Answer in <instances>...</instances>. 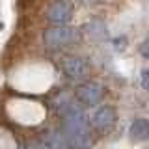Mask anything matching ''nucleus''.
I'll return each instance as SVG.
<instances>
[{"label":"nucleus","mask_w":149,"mask_h":149,"mask_svg":"<svg viewBox=\"0 0 149 149\" xmlns=\"http://www.w3.org/2000/svg\"><path fill=\"white\" fill-rule=\"evenodd\" d=\"M62 116H63L62 132L65 134L69 146L77 149H88L91 146V127L84 112L78 106H74L73 102H67L65 106H62Z\"/></svg>","instance_id":"f257e3e1"},{"label":"nucleus","mask_w":149,"mask_h":149,"mask_svg":"<svg viewBox=\"0 0 149 149\" xmlns=\"http://www.w3.org/2000/svg\"><path fill=\"white\" fill-rule=\"evenodd\" d=\"M78 39H80L78 30L71 26H50L43 34V41L49 49H62V47H67Z\"/></svg>","instance_id":"f03ea898"},{"label":"nucleus","mask_w":149,"mask_h":149,"mask_svg":"<svg viewBox=\"0 0 149 149\" xmlns=\"http://www.w3.org/2000/svg\"><path fill=\"white\" fill-rule=\"evenodd\" d=\"M74 13V6L67 0H60V2L50 4L49 9H47V19L50 22H56V24H63V22H69L73 19Z\"/></svg>","instance_id":"7ed1b4c3"},{"label":"nucleus","mask_w":149,"mask_h":149,"mask_svg":"<svg viewBox=\"0 0 149 149\" xmlns=\"http://www.w3.org/2000/svg\"><path fill=\"white\" fill-rule=\"evenodd\" d=\"M77 99L84 106H95L102 99V86L97 82H86L78 86L77 90Z\"/></svg>","instance_id":"20e7f679"},{"label":"nucleus","mask_w":149,"mask_h":149,"mask_svg":"<svg viewBox=\"0 0 149 149\" xmlns=\"http://www.w3.org/2000/svg\"><path fill=\"white\" fill-rule=\"evenodd\" d=\"M118 121V112H116L114 106H99L91 116V123L95 129L99 130H108L110 127H114V123Z\"/></svg>","instance_id":"39448f33"},{"label":"nucleus","mask_w":149,"mask_h":149,"mask_svg":"<svg viewBox=\"0 0 149 149\" xmlns=\"http://www.w3.org/2000/svg\"><path fill=\"white\" fill-rule=\"evenodd\" d=\"M63 74L69 80H80L88 74V65L82 58H67L63 62Z\"/></svg>","instance_id":"423d86ee"},{"label":"nucleus","mask_w":149,"mask_h":149,"mask_svg":"<svg viewBox=\"0 0 149 149\" xmlns=\"http://www.w3.org/2000/svg\"><path fill=\"white\" fill-rule=\"evenodd\" d=\"M37 143L39 149H69V142L62 130H50Z\"/></svg>","instance_id":"0eeeda50"},{"label":"nucleus","mask_w":149,"mask_h":149,"mask_svg":"<svg viewBox=\"0 0 149 149\" xmlns=\"http://www.w3.org/2000/svg\"><path fill=\"white\" fill-rule=\"evenodd\" d=\"M129 138L130 142L140 143L149 140V119L146 118H136L129 127Z\"/></svg>","instance_id":"6e6552de"},{"label":"nucleus","mask_w":149,"mask_h":149,"mask_svg":"<svg viewBox=\"0 0 149 149\" xmlns=\"http://www.w3.org/2000/svg\"><path fill=\"white\" fill-rule=\"evenodd\" d=\"M88 34H90L93 39H102V37L106 36V30H104V26L102 24H99V22H91L90 26H88Z\"/></svg>","instance_id":"1a4fd4ad"},{"label":"nucleus","mask_w":149,"mask_h":149,"mask_svg":"<svg viewBox=\"0 0 149 149\" xmlns=\"http://www.w3.org/2000/svg\"><path fill=\"white\" fill-rule=\"evenodd\" d=\"M140 86L146 91H149V69H143V71L140 73Z\"/></svg>","instance_id":"9d476101"},{"label":"nucleus","mask_w":149,"mask_h":149,"mask_svg":"<svg viewBox=\"0 0 149 149\" xmlns=\"http://www.w3.org/2000/svg\"><path fill=\"white\" fill-rule=\"evenodd\" d=\"M138 50H140V54H142L143 58L149 60V39L142 41V43H140V47H138Z\"/></svg>","instance_id":"9b49d317"},{"label":"nucleus","mask_w":149,"mask_h":149,"mask_svg":"<svg viewBox=\"0 0 149 149\" xmlns=\"http://www.w3.org/2000/svg\"><path fill=\"white\" fill-rule=\"evenodd\" d=\"M125 41H127V39H125V37H118V39H114V49L116 50H123L125 49Z\"/></svg>","instance_id":"f8f14e48"}]
</instances>
